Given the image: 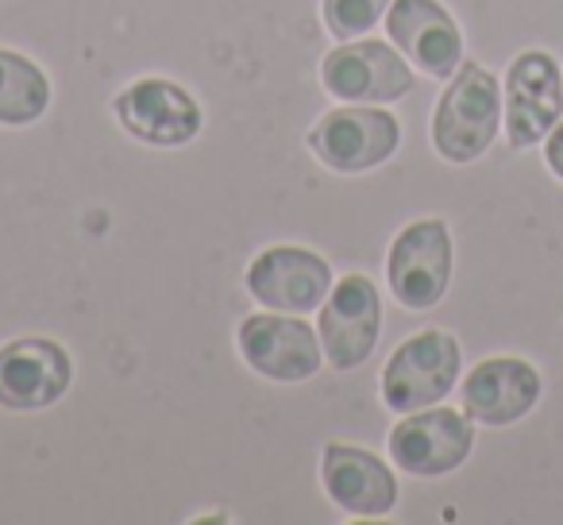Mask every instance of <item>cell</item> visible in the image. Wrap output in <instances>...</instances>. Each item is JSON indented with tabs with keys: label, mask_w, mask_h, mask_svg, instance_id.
I'll return each mask as SVG.
<instances>
[{
	"label": "cell",
	"mask_w": 563,
	"mask_h": 525,
	"mask_svg": "<svg viewBox=\"0 0 563 525\" xmlns=\"http://www.w3.org/2000/svg\"><path fill=\"white\" fill-rule=\"evenodd\" d=\"M501 94L490 70L478 63H463L452 74V86L444 89L432 117V143L448 163H471L498 135Z\"/></svg>",
	"instance_id": "obj_1"
},
{
	"label": "cell",
	"mask_w": 563,
	"mask_h": 525,
	"mask_svg": "<svg viewBox=\"0 0 563 525\" xmlns=\"http://www.w3.org/2000/svg\"><path fill=\"white\" fill-rule=\"evenodd\" d=\"M321 81L336 101L378 105L398 101L413 89V70L386 43H344L321 66Z\"/></svg>",
	"instance_id": "obj_10"
},
{
	"label": "cell",
	"mask_w": 563,
	"mask_h": 525,
	"mask_svg": "<svg viewBox=\"0 0 563 525\" xmlns=\"http://www.w3.org/2000/svg\"><path fill=\"white\" fill-rule=\"evenodd\" d=\"M386 32L398 51L429 78H452L463 58V35L452 12L437 0H394Z\"/></svg>",
	"instance_id": "obj_13"
},
{
	"label": "cell",
	"mask_w": 563,
	"mask_h": 525,
	"mask_svg": "<svg viewBox=\"0 0 563 525\" xmlns=\"http://www.w3.org/2000/svg\"><path fill=\"white\" fill-rule=\"evenodd\" d=\"M475 445V429H471L467 414L455 409H413L406 422L390 429V456L406 475H448L471 456Z\"/></svg>",
	"instance_id": "obj_11"
},
{
	"label": "cell",
	"mask_w": 563,
	"mask_h": 525,
	"mask_svg": "<svg viewBox=\"0 0 563 525\" xmlns=\"http://www.w3.org/2000/svg\"><path fill=\"white\" fill-rule=\"evenodd\" d=\"M460 379V344L448 332H417L390 356L383 371V402L398 414L429 409Z\"/></svg>",
	"instance_id": "obj_2"
},
{
	"label": "cell",
	"mask_w": 563,
	"mask_h": 525,
	"mask_svg": "<svg viewBox=\"0 0 563 525\" xmlns=\"http://www.w3.org/2000/svg\"><path fill=\"white\" fill-rule=\"evenodd\" d=\"M463 414L483 425H514L537 406L540 375L532 363L498 356L486 360L463 379Z\"/></svg>",
	"instance_id": "obj_15"
},
{
	"label": "cell",
	"mask_w": 563,
	"mask_h": 525,
	"mask_svg": "<svg viewBox=\"0 0 563 525\" xmlns=\"http://www.w3.org/2000/svg\"><path fill=\"white\" fill-rule=\"evenodd\" d=\"M321 348L336 371H352L371 360L383 332V302L367 275H344L321 309Z\"/></svg>",
	"instance_id": "obj_6"
},
{
	"label": "cell",
	"mask_w": 563,
	"mask_h": 525,
	"mask_svg": "<svg viewBox=\"0 0 563 525\" xmlns=\"http://www.w3.org/2000/svg\"><path fill=\"white\" fill-rule=\"evenodd\" d=\"M394 298L406 309H432L444 298L448 283H452V236H448L444 220H417L394 240L390 263Z\"/></svg>",
	"instance_id": "obj_4"
},
{
	"label": "cell",
	"mask_w": 563,
	"mask_h": 525,
	"mask_svg": "<svg viewBox=\"0 0 563 525\" xmlns=\"http://www.w3.org/2000/svg\"><path fill=\"white\" fill-rule=\"evenodd\" d=\"M74 363L63 344L43 337L12 340L0 348V406L32 414L47 409L70 391Z\"/></svg>",
	"instance_id": "obj_8"
},
{
	"label": "cell",
	"mask_w": 563,
	"mask_h": 525,
	"mask_svg": "<svg viewBox=\"0 0 563 525\" xmlns=\"http://www.w3.org/2000/svg\"><path fill=\"white\" fill-rule=\"evenodd\" d=\"M321 479L329 499L355 517H383L398 506V479L375 452L352 445H329L321 456Z\"/></svg>",
	"instance_id": "obj_14"
},
{
	"label": "cell",
	"mask_w": 563,
	"mask_h": 525,
	"mask_svg": "<svg viewBox=\"0 0 563 525\" xmlns=\"http://www.w3.org/2000/svg\"><path fill=\"white\" fill-rule=\"evenodd\" d=\"M235 340L251 371L274 383H301L321 371V340L306 321H294V317L255 314L240 325Z\"/></svg>",
	"instance_id": "obj_12"
},
{
	"label": "cell",
	"mask_w": 563,
	"mask_h": 525,
	"mask_svg": "<svg viewBox=\"0 0 563 525\" xmlns=\"http://www.w3.org/2000/svg\"><path fill=\"white\" fill-rule=\"evenodd\" d=\"M544 155H548V166H552V174L563 182V120L552 128V132H548V147H544Z\"/></svg>",
	"instance_id": "obj_18"
},
{
	"label": "cell",
	"mask_w": 563,
	"mask_h": 525,
	"mask_svg": "<svg viewBox=\"0 0 563 525\" xmlns=\"http://www.w3.org/2000/svg\"><path fill=\"white\" fill-rule=\"evenodd\" d=\"M112 112L128 128V135L151 147H181L201 132V105L166 78L132 81L112 101Z\"/></svg>",
	"instance_id": "obj_9"
},
{
	"label": "cell",
	"mask_w": 563,
	"mask_h": 525,
	"mask_svg": "<svg viewBox=\"0 0 563 525\" xmlns=\"http://www.w3.org/2000/svg\"><path fill=\"white\" fill-rule=\"evenodd\" d=\"M247 291L258 306L278 314H313L332 291V271L317 251L306 248H266L251 263Z\"/></svg>",
	"instance_id": "obj_7"
},
{
	"label": "cell",
	"mask_w": 563,
	"mask_h": 525,
	"mask_svg": "<svg viewBox=\"0 0 563 525\" xmlns=\"http://www.w3.org/2000/svg\"><path fill=\"white\" fill-rule=\"evenodd\" d=\"M51 81L32 58L0 47V124L24 128L47 112Z\"/></svg>",
	"instance_id": "obj_16"
},
{
	"label": "cell",
	"mask_w": 563,
	"mask_h": 525,
	"mask_svg": "<svg viewBox=\"0 0 563 525\" xmlns=\"http://www.w3.org/2000/svg\"><path fill=\"white\" fill-rule=\"evenodd\" d=\"M398 117H390L386 109H360V105L329 112L309 132V151L336 174H360L371 166H383L398 151Z\"/></svg>",
	"instance_id": "obj_3"
},
{
	"label": "cell",
	"mask_w": 563,
	"mask_h": 525,
	"mask_svg": "<svg viewBox=\"0 0 563 525\" xmlns=\"http://www.w3.org/2000/svg\"><path fill=\"white\" fill-rule=\"evenodd\" d=\"M386 9H390V0H324V28L340 43L360 40L383 20Z\"/></svg>",
	"instance_id": "obj_17"
},
{
	"label": "cell",
	"mask_w": 563,
	"mask_h": 525,
	"mask_svg": "<svg viewBox=\"0 0 563 525\" xmlns=\"http://www.w3.org/2000/svg\"><path fill=\"white\" fill-rule=\"evenodd\" d=\"M563 112L560 66L544 51H525L506 74V140L514 151L537 147Z\"/></svg>",
	"instance_id": "obj_5"
}]
</instances>
